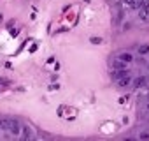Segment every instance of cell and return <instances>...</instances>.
<instances>
[{
    "instance_id": "1",
    "label": "cell",
    "mask_w": 149,
    "mask_h": 141,
    "mask_svg": "<svg viewBox=\"0 0 149 141\" xmlns=\"http://www.w3.org/2000/svg\"><path fill=\"white\" fill-rule=\"evenodd\" d=\"M21 123L18 122V120H14V118H11V125H9V132L13 134V136H19V132H21Z\"/></svg>"
},
{
    "instance_id": "2",
    "label": "cell",
    "mask_w": 149,
    "mask_h": 141,
    "mask_svg": "<svg viewBox=\"0 0 149 141\" xmlns=\"http://www.w3.org/2000/svg\"><path fill=\"white\" fill-rule=\"evenodd\" d=\"M132 85H133L135 88H142V87L147 85V78H146V76H137L135 80H132Z\"/></svg>"
},
{
    "instance_id": "3",
    "label": "cell",
    "mask_w": 149,
    "mask_h": 141,
    "mask_svg": "<svg viewBox=\"0 0 149 141\" xmlns=\"http://www.w3.org/2000/svg\"><path fill=\"white\" fill-rule=\"evenodd\" d=\"M126 74H128V70H126V69H114L112 73H111V78L118 81L119 78H123V76H126Z\"/></svg>"
},
{
    "instance_id": "4",
    "label": "cell",
    "mask_w": 149,
    "mask_h": 141,
    "mask_svg": "<svg viewBox=\"0 0 149 141\" xmlns=\"http://www.w3.org/2000/svg\"><path fill=\"white\" fill-rule=\"evenodd\" d=\"M119 60H123L125 63H130L132 60H133V55L132 53H126V51H123V53H119V56H118Z\"/></svg>"
},
{
    "instance_id": "5",
    "label": "cell",
    "mask_w": 149,
    "mask_h": 141,
    "mask_svg": "<svg viewBox=\"0 0 149 141\" xmlns=\"http://www.w3.org/2000/svg\"><path fill=\"white\" fill-rule=\"evenodd\" d=\"M130 83H132V78H130V76H128V74H126V76H123V78H119V80H118V87H128V85H130Z\"/></svg>"
},
{
    "instance_id": "6",
    "label": "cell",
    "mask_w": 149,
    "mask_h": 141,
    "mask_svg": "<svg viewBox=\"0 0 149 141\" xmlns=\"http://www.w3.org/2000/svg\"><path fill=\"white\" fill-rule=\"evenodd\" d=\"M21 137H23V141L32 139V129H30V127H26V125H23V134H21Z\"/></svg>"
},
{
    "instance_id": "7",
    "label": "cell",
    "mask_w": 149,
    "mask_h": 141,
    "mask_svg": "<svg viewBox=\"0 0 149 141\" xmlns=\"http://www.w3.org/2000/svg\"><path fill=\"white\" fill-rule=\"evenodd\" d=\"M11 125V118H0V129L2 130H9Z\"/></svg>"
},
{
    "instance_id": "8",
    "label": "cell",
    "mask_w": 149,
    "mask_h": 141,
    "mask_svg": "<svg viewBox=\"0 0 149 141\" xmlns=\"http://www.w3.org/2000/svg\"><path fill=\"white\" fill-rule=\"evenodd\" d=\"M137 51H139V55H147L149 53V44H140L137 48Z\"/></svg>"
},
{
    "instance_id": "9",
    "label": "cell",
    "mask_w": 149,
    "mask_h": 141,
    "mask_svg": "<svg viewBox=\"0 0 149 141\" xmlns=\"http://www.w3.org/2000/svg\"><path fill=\"white\" fill-rule=\"evenodd\" d=\"M112 67H114V69H125V62L119 60V58H116V60L112 62Z\"/></svg>"
},
{
    "instance_id": "10",
    "label": "cell",
    "mask_w": 149,
    "mask_h": 141,
    "mask_svg": "<svg viewBox=\"0 0 149 141\" xmlns=\"http://www.w3.org/2000/svg\"><path fill=\"white\" fill-rule=\"evenodd\" d=\"M91 44H102V37H91Z\"/></svg>"
},
{
    "instance_id": "11",
    "label": "cell",
    "mask_w": 149,
    "mask_h": 141,
    "mask_svg": "<svg viewBox=\"0 0 149 141\" xmlns=\"http://www.w3.org/2000/svg\"><path fill=\"white\" fill-rule=\"evenodd\" d=\"M140 139H149V132H140Z\"/></svg>"
},
{
    "instance_id": "12",
    "label": "cell",
    "mask_w": 149,
    "mask_h": 141,
    "mask_svg": "<svg viewBox=\"0 0 149 141\" xmlns=\"http://www.w3.org/2000/svg\"><path fill=\"white\" fill-rule=\"evenodd\" d=\"M123 16H125V14H123V11H121V13H118V23L123 20Z\"/></svg>"
},
{
    "instance_id": "13",
    "label": "cell",
    "mask_w": 149,
    "mask_h": 141,
    "mask_svg": "<svg viewBox=\"0 0 149 141\" xmlns=\"http://www.w3.org/2000/svg\"><path fill=\"white\" fill-rule=\"evenodd\" d=\"M133 2H135V0H125V4H128V6H130V7H132V6H133Z\"/></svg>"
},
{
    "instance_id": "14",
    "label": "cell",
    "mask_w": 149,
    "mask_h": 141,
    "mask_svg": "<svg viewBox=\"0 0 149 141\" xmlns=\"http://www.w3.org/2000/svg\"><path fill=\"white\" fill-rule=\"evenodd\" d=\"M147 111H149V102H147Z\"/></svg>"
},
{
    "instance_id": "15",
    "label": "cell",
    "mask_w": 149,
    "mask_h": 141,
    "mask_svg": "<svg viewBox=\"0 0 149 141\" xmlns=\"http://www.w3.org/2000/svg\"><path fill=\"white\" fill-rule=\"evenodd\" d=\"M0 130H2V129H0Z\"/></svg>"
}]
</instances>
